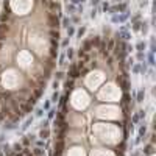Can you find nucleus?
<instances>
[{
	"instance_id": "nucleus-60",
	"label": "nucleus",
	"mask_w": 156,
	"mask_h": 156,
	"mask_svg": "<svg viewBox=\"0 0 156 156\" xmlns=\"http://www.w3.org/2000/svg\"><path fill=\"white\" fill-rule=\"evenodd\" d=\"M80 2H84V0H80Z\"/></svg>"
},
{
	"instance_id": "nucleus-12",
	"label": "nucleus",
	"mask_w": 156,
	"mask_h": 156,
	"mask_svg": "<svg viewBox=\"0 0 156 156\" xmlns=\"http://www.w3.org/2000/svg\"><path fill=\"white\" fill-rule=\"evenodd\" d=\"M81 50H83V52H86V53H89V52H91V50H94V49H92V45H91V42H89V41H84V42H83V45H81Z\"/></svg>"
},
{
	"instance_id": "nucleus-13",
	"label": "nucleus",
	"mask_w": 156,
	"mask_h": 156,
	"mask_svg": "<svg viewBox=\"0 0 156 156\" xmlns=\"http://www.w3.org/2000/svg\"><path fill=\"white\" fill-rule=\"evenodd\" d=\"M144 155H153V144H147L144 147Z\"/></svg>"
},
{
	"instance_id": "nucleus-22",
	"label": "nucleus",
	"mask_w": 156,
	"mask_h": 156,
	"mask_svg": "<svg viewBox=\"0 0 156 156\" xmlns=\"http://www.w3.org/2000/svg\"><path fill=\"white\" fill-rule=\"evenodd\" d=\"M31 122H33V117H28V119L25 120V123H24V125H22V130H27V128H28V126H30V125H31Z\"/></svg>"
},
{
	"instance_id": "nucleus-3",
	"label": "nucleus",
	"mask_w": 156,
	"mask_h": 156,
	"mask_svg": "<svg viewBox=\"0 0 156 156\" xmlns=\"http://www.w3.org/2000/svg\"><path fill=\"white\" fill-rule=\"evenodd\" d=\"M125 9H126V3H125V2H122V3L114 5V6H112V8H109L108 11H111V13L114 14V13H123Z\"/></svg>"
},
{
	"instance_id": "nucleus-41",
	"label": "nucleus",
	"mask_w": 156,
	"mask_h": 156,
	"mask_svg": "<svg viewBox=\"0 0 156 156\" xmlns=\"http://www.w3.org/2000/svg\"><path fill=\"white\" fill-rule=\"evenodd\" d=\"M64 59H66V56H64V55H61V58H59V62H58V64H59L61 67L66 64V62H64Z\"/></svg>"
},
{
	"instance_id": "nucleus-34",
	"label": "nucleus",
	"mask_w": 156,
	"mask_h": 156,
	"mask_svg": "<svg viewBox=\"0 0 156 156\" xmlns=\"http://www.w3.org/2000/svg\"><path fill=\"white\" fill-rule=\"evenodd\" d=\"M141 31H142L144 34H147V31H148V25L145 24V22H144V24L141 25Z\"/></svg>"
},
{
	"instance_id": "nucleus-43",
	"label": "nucleus",
	"mask_w": 156,
	"mask_h": 156,
	"mask_svg": "<svg viewBox=\"0 0 156 156\" xmlns=\"http://www.w3.org/2000/svg\"><path fill=\"white\" fill-rule=\"evenodd\" d=\"M44 114V109H36V117H42Z\"/></svg>"
},
{
	"instance_id": "nucleus-1",
	"label": "nucleus",
	"mask_w": 156,
	"mask_h": 156,
	"mask_svg": "<svg viewBox=\"0 0 156 156\" xmlns=\"http://www.w3.org/2000/svg\"><path fill=\"white\" fill-rule=\"evenodd\" d=\"M117 83H119V86L122 88L123 91H128L130 89V80H128V73L126 72H123L122 75H119L117 77Z\"/></svg>"
},
{
	"instance_id": "nucleus-19",
	"label": "nucleus",
	"mask_w": 156,
	"mask_h": 156,
	"mask_svg": "<svg viewBox=\"0 0 156 156\" xmlns=\"http://www.w3.org/2000/svg\"><path fill=\"white\" fill-rule=\"evenodd\" d=\"M58 102H59V108L66 106V103H67V94H66V95H62V97H61V99L58 100Z\"/></svg>"
},
{
	"instance_id": "nucleus-2",
	"label": "nucleus",
	"mask_w": 156,
	"mask_h": 156,
	"mask_svg": "<svg viewBox=\"0 0 156 156\" xmlns=\"http://www.w3.org/2000/svg\"><path fill=\"white\" fill-rule=\"evenodd\" d=\"M31 109H33V105H31V103H28L27 100L19 103V111H20V115L30 114V112H31Z\"/></svg>"
},
{
	"instance_id": "nucleus-7",
	"label": "nucleus",
	"mask_w": 156,
	"mask_h": 156,
	"mask_svg": "<svg viewBox=\"0 0 156 156\" xmlns=\"http://www.w3.org/2000/svg\"><path fill=\"white\" fill-rule=\"evenodd\" d=\"M44 94V88H39V86H36V88H33V97L34 99H41V95Z\"/></svg>"
},
{
	"instance_id": "nucleus-58",
	"label": "nucleus",
	"mask_w": 156,
	"mask_h": 156,
	"mask_svg": "<svg viewBox=\"0 0 156 156\" xmlns=\"http://www.w3.org/2000/svg\"><path fill=\"white\" fill-rule=\"evenodd\" d=\"M0 156H3V153H2V150H0Z\"/></svg>"
},
{
	"instance_id": "nucleus-63",
	"label": "nucleus",
	"mask_w": 156,
	"mask_h": 156,
	"mask_svg": "<svg viewBox=\"0 0 156 156\" xmlns=\"http://www.w3.org/2000/svg\"><path fill=\"white\" fill-rule=\"evenodd\" d=\"M70 2H72V0H70Z\"/></svg>"
},
{
	"instance_id": "nucleus-28",
	"label": "nucleus",
	"mask_w": 156,
	"mask_h": 156,
	"mask_svg": "<svg viewBox=\"0 0 156 156\" xmlns=\"http://www.w3.org/2000/svg\"><path fill=\"white\" fill-rule=\"evenodd\" d=\"M70 22H72V20L69 19V17H64V19H62V27H66V28L70 27Z\"/></svg>"
},
{
	"instance_id": "nucleus-54",
	"label": "nucleus",
	"mask_w": 156,
	"mask_h": 156,
	"mask_svg": "<svg viewBox=\"0 0 156 156\" xmlns=\"http://www.w3.org/2000/svg\"><path fill=\"white\" fill-rule=\"evenodd\" d=\"M3 120H5V115H3L2 111H0V122H3Z\"/></svg>"
},
{
	"instance_id": "nucleus-45",
	"label": "nucleus",
	"mask_w": 156,
	"mask_h": 156,
	"mask_svg": "<svg viewBox=\"0 0 156 156\" xmlns=\"http://www.w3.org/2000/svg\"><path fill=\"white\" fill-rule=\"evenodd\" d=\"M139 17H141V14H136V16H134V17L131 19V24H134V22H137V20H139Z\"/></svg>"
},
{
	"instance_id": "nucleus-35",
	"label": "nucleus",
	"mask_w": 156,
	"mask_h": 156,
	"mask_svg": "<svg viewBox=\"0 0 156 156\" xmlns=\"http://www.w3.org/2000/svg\"><path fill=\"white\" fill-rule=\"evenodd\" d=\"M5 128H6V130H16V123H13V122H8L6 125H5Z\"/></svg>"
},
{
	"instance_id": "nucleus-6",
	"label": "nucleus",
	"mask_w": 156,
	"mask_h": 156,
	"mask_svg": "<svg viewBox=\"0 0 156 156\" xmlns=\"http://www.w3.org/2000/svg\"><path fill=\"white\" fill-rule=\"evenodd\" d=\"M125 152H126V144H120V145L115 148V155L117 156H125Z\"/></svg>"
},
{
	"instance_id": "nucleus-27",
	"label": "nucleus",
	"mask_w": 156,
	"mask_h": 156,
	"mask_svg": "<svg viewBox=\"0 0 156 156\" xmlns=\"http://www.w3.org/2000/svg\"><path fill=\"white\" fill-rule=\"evenodd\" d=\"M6 31H8V25H6V24H2V22H0V33H3V34H5Z\"/></svg>"
},
{
	"instance_id": "nucleus-14",
	"label": "nucleus",
	"mask_w": 156,
	"mask_h": 156,
	"mask_svg": "<svg viewBox=\"0 0 156 156\" xmlns=\"http://www.w3.org/2000/svg\"><path fill=\"white\" fill-rule=\"evenodd\" d=\"M117 36H120V38H122V41H128V39L131 38V34H130L128 31H120V34L117 33Z\"/></svg>"
},
{
	"instance_id": "nucleus-40",
	"label": "nucleus",
	"mask_w": 156,
	"mask_h": 156,
	"mask_svg": "<svg viewBox=\"0 0 156 156\" xmlns=\"http://www.w3.org/2000/svg\"><path fill=\"white\" fill-rule=\"evenodd\" d=\"M137 115H139V119L142 120L144 117H145V111H144V109H141V111H137Z\"/></svg>"
},
{
	"instance_id": "nucleus-44",
	"label": "nucleus",
	"mask_w": 156,
	"mask_h": 156,
	"mask_svg": "<svg viewBox=\"0 0 156 156\" xmlns=\"http://www.w3.org/2000/svg\"><path fill=\"white\" fill-rule=\"evenodd\" d=\"M41 126H42V128H49V119H47V120H42Z\"/></svg>"
},
{
	"instance_id": "nucleus-26",
	"label": "nucleus",
	"mask_w": 156,
	"mask_h": 156,
	"mask_svg": "<svg viewBox=\"0 0 156 156\" xmlns=\"http://www.w3.org/2000/svg\"><path fill=\"white\" fill-rule=\"evenodd\" d=\"M11 148H13V150H14V152H16V153H19V152H22V148H24V147H22V145H20V144H14V145H13V147H11Z\"/></svg>"
},
{
	"instance_id": "nucleus-15",
	"label": "nucleus",
	"mask_w": 156,
	"mask_h": 156,
	"mask_svg": "<svg viewBox=\"0 0 156 156\" xmlns=\"http://www.w3.org/2000/svg\"><path fill=\"white\" fill-rule=\"evenodd\" d=\"M64 86H66V92L72 91V89H73V80H72V78H69L67 81H66V84H64Z\"/></svg>"
},
{
	"instance_id": "nucleus-17",
	"label": "nucleus",
	"mask_w": 156,
	"mask_h": 156,
	"mask_svg": "<svg viewBox=\"0 0 156 156\" xmlns=\"http://www.w3.org/2000/svg\"><path fill=\"white\" fill-rule=\"evenodd\" d=\"M50 36H52V39H56V41H58V39H59V31H55V28H52V30H50Z\"/></svg>"
},
{
	"instance_id": "nucleus-33",
	"label": "nucleus",
	"mask_w": 156,
	"mask_h": 156,
	"mask_svg": "<svg viewBox=\"0 0 156 156\" xmlns=\"http://www.w3.org/2000/svg\"><path fill=\"white\" fill-rule=\"evenodd\" d=\"M56 115V109H49V114H47V117L49 119H53Z\"/></svg>"
},
{
	"instance_id": "nucleus-62",
	"label": "nucleus",
	"mask_w": 156,
	"mask_h": 156,
	"mask_svg": "<svg viewBox=\"0 0 156 156\" xmlns=\"http://www.w3.org/2000/svg\"><path fill=\"white\" fill-rule=\"evenodd\" d=\"M0 148H2V145H0Z\"/></svg>"
},
{
	"instance_id": "nucleus-10",
	"label": "nucleus",
	"mask_w": 156,
	"mask_h": 156,
	"mask_svg": "<svg viewBox=\"0 0 156 156\" xmlns=\"http://www.w3.org/2000/svg\"><path fill=\"white\" fill-rule=\"evenodd\" d=\"M49 136H50V131H49V128H42V130H41V133H39V137H41L42 141L49 139Z\"/></svg>"
},
{
	"instance_id": "nucleus-51",
	"label": "nucleus",
	"mask_w": 156,
	"mask_h": 156,
	"mask_svg": "<svg viewBox=\"0 0 156 156\" xmlns=\"http://www.w3.org/2000/svg\"><path fill=\"white\" fill-rule=\"evenodd\" d=\"M103 9H105V11H108V9H109V3H106V2L103 3Z\"/></svg>"
},
{
	"instance_id": "nucleus-59",
	"label": "nucleus",
	"mask_w": 156,
	"mask_h": 156,
	"mask_svg": "<svg viewBox=\"0 0 156 156\" xmlns=\"http://www.w3.org/2000/svg\"><path fill=\"white\" fill-rule=\"evenodd\" d=\"M115 2H122V0H115Z\"/></svg>"
},
{
	"instance_id": "nucleus-16",
	"label": "nucleus",
	"mask_w": 156,
	"mask_h": 156,
	"mask_svg": "<svg viewBox=\"0 0 156 156\" xmlns=\"http://www.w3.org/2000/svg\"><path fill=\"white\" fill-rule=\"evenodd\" d=\"M56 56H58V47H53V45H52V49H50V58H52V59H55Z\"/></svg>"
},
{
	"instance_id": "nucleus-8",
	"label": "nucleus",
	"mask_w": 156,
	"mask_h": 156,
	"mask_svg": "<svg viewBox=\"0 0 156 156\" xmlns=\"http://www.w3.org/2000/svg\"><path fill=\"white\" fill-rule=\"evenodd\" d=\"M11 20V13H6V11H3L2 14H0V22L2 24H8Z\"/></svg>"
},
{
	"instance_id": "nucleus-49",
	"label": "nucleus",
	"mask_w": 156,
	"mask_h": 156,
	"mask_svg": "<svg viewBox=\"0 0 156 156\" xmlns=\"http://www.w3.org/2000/svg\"><path fill=\"white\" fill-rule=\"evenodd\" d=\"M36 145H38V147H44V145H45V144H44V141L41 139V141H38V144H36Z\"/></svg>"
},
{
	"instance_id": "nucleus-31",
	"label": "nucleus",
	"mask_w": 156,
	"mask_h": 156,
	"mask_svg": "<svg viewBox=\"0 0 156 156\" xmlns=\"http://www.w3.org/2000/svg\"><path fill=\"white\" fill-rule=\"evenodd\" d=\"M148 64L150 66H155V58H153V53H148Z\"/></svg>"
},
{
	"instance_id": "nucleus-39",
	"label": "nucleus",
	"mask_w": 156,
	"mask_h": 156,
	"mask_svg": "<svg viewBox=\"0 0 156 156\" xmlns=\"http://www.w3.org/2000/svg\"><path fill=\"white\" fill-rule=\"evenodd\" d=\"M136 58H137L139 61H144V59H145V55H144L142 52H137V56H136Z\"/></svg>"
},
{
	"instance_id": "nucleus-32",
	"label": "nucleus",
	"mask_w": 156,
	"mask_h": 156,
	"mask_svg": "<svg viewBox=\"0 0 156 156\" xmlns=\"http://www.w3.org/2000/svg\"><path fill=\"white\" fill-rule=\"evenodd\" d=\"M58 100H59V94H58V92L55 91V92H53V95H52V102H53V103H56Z\"/></svg>"
},
{
	"instance_id": "nucleus-61",
	"label": "nucleus",
	"mask_w": 156,
	"mask_h": 156,
	"mask_svg": "<svg viewBox=\"0 0 156 156\" xmlns=\"http://www.w3.org/2000/svg\"><path fill=\"white\" fill-rule=\"evenodd\" d=\"M0 69H2V64H0Z\"/></svg>"
},
{
	"instance_id": "nucleus-29",
	"label": "nucleus",
	"mask_w": 156,
	"mask_h": 156,
	"mask_svg": "<svg viewBox=\"0 0 156 156\" xmlns=\"http://www.w3.org/2000/svg\"><path fill=\"white\" fill-rule=\"evenodd\" d=\"M73 34H75V28L70 25V27H67V36L69 38H70V36H73Z\"/></svg>"
},
{
	"instance_id": "nucleus-9",
	"label": "nucleus",
	"mask_w": 156,
	"mask_h": 156,
	"mask_svg": "<svg viewBox=\"0 0 156 156\" xmlns=\"http://www.w3.org/2000/svg\"><path fill=\"white\" fill-rule=\"evenodd\" d=\"M114 47H115V41L114 39H106V50L109 52V53L114 50Z\"/></svg>"
},
{
	"instance_id": "nucleus-36",
	"label": "nucleus",
	"mask_w": 156,
	"mask_h": 156,
	"mask_svg": "<svg viewBox=\"0 0 156 156\" xmlns=\"http://www.w3.org/2000/svg\"><path fill=\"white\" fill-rule=\"evenodd\" d=\"M55 77H56V80H58V81H59V80H62V78H64V72H61V70H59V72H56V73H55Z\"/></svg>"
},
{
	"instance_id": "nucleus-23",
	"label": "nucleus",
	"mask_w": 156,
	"mask_h": 156,
	"mask_svg": "<svg viewBox=\"0 0 156 156\" xmlns=\"http://www.w3.org/2000/svg\"><path fill=\"white\" fill-rule=\"evenodd\" d=\"M133 67V73H141L142 70V66L141 64H134V66H131Z\"/></svg>"
},
{
	"instance_id": "nucleus-52",
	"label": "nucleus",
	"mask_w": 156,
	"mask_h": 156,
	"mask_svg": "<svg viewBox=\"0 0 156 156\" xmlns=\"http://www.w3.org/2000/svg\"><path fill=\"white\" fill-rule=\"evenodd\" d=\"M67 11H75V6L73 5H67Z\"/></svg>"
},
{
	"instance_id": "nucleus-24",
	"label": "nucleus",
	"mask_w": 156,
	"mask_h": 156,
	"mask_svg": "<svg viewBox=\"0 0 156 156\" xmlns=\"http://www.w3.org/2000/svg\"><path fill=\"white\" fill-rule=\"evenodd\" d=\"M34 156H42V148L41 147H36V148H33V152H31Z\"/></svg>"
},
{
	"instance_id": "nucleus-46",
	"label": "nucleus",
	"mask_w": 156,
	"mask_h": 156,
	"mask_svg": "<svg viewBox=\"0 0 156 156\" xmlns=\"http://www.w3.org/2000/svg\"><path fill=\"white\" fill-rule=\"evenodd\" d=\"M5 39H6V34H3V33H0V42H3Z\"/></svg>"
},
{
	"instance_id": "nucleus-57",
	"label": "nucleus",
	"mask_w": 156,
	"mask_h": 156,
	"mask_svg": "<svg viewBox=\"0 0 156 156\" xmlns=\"http://www.w3.org/2000/svg\"><path fill=\"white\" fill-rule=\"evenodd\" d=\"M2 47H3V44H2V42H0V50H2Z\"/></svg>"
},
{
	"instance_id": "nucleus-37",
	"label": "nucleus",
	"mask_w": 156,
	"mask_h": 156,
	"mask_svg": "<svg viewBox=\"0 0 156 156\" xmlns=\"http://www.w3.org/2000/svg\"><path fill=\"white\" fill-rule=\"evenodd\" d=\"M86 33V27H81V28H80V30L77 31V34H78V38H81L83 36V34Z\"/></svg>"
},
{
	"instance_id": "nucleus-11",
	"label": "nucleus",
	"mask_w": 156,
	"mask_h": 156,
	"mask_svg": "<svg viewBox=\"0 0 156 156\" xmlns=\"http://www.w3.org/2000/svg\"><path fill=\"white\" fill-rule=\"evenodd\" d=\"M144 99H145V92H144V91H137L136 92V102L137 103H142Z\"/></svg>"
},
{
	"instance_id": "nucleus-48",
	"label": "nucleus",
	"mask_w": 156,
	"mask_h": 156,
	"mask_svg": "<svg viewBox=\"0 0 156 156\" xmlns=\"http://www.w3.org/2000/svg\"><path fill=\"white\" fill-rule=\"evenodd\" d=\"M97 16V9L94 8V9H92V13H91V17H92V19H94V17Z\"/></svg>"
},
{
	"instance_id": "nucleus-30",
	"label": "nucleus",
	"mask_w": 156,
	"mask_h": 156,
	"mask_svg": "<svg viewBox=\"0 0 156 156\" xmlns=\"http://www.w3.org/2000/svg\"><path fill=\"white\" fill-rule=\"evenodd\" d=\"M141 25H142V22H134V24H133V30H134V31H139V30H141Z\"/></svg>"
},
{
	"instance_id": "nucleus-47",
	"label": "nucleus",
	"mask_w": 156,
	"mask_h": 156,
	"mask_svg": "<svg viewBox=\"0 0 156 156\" xmlns=\"http://www.w3.org/2000/svg\"><path fill=\"white\" fill-rule=\"evenodd\" d=\"M44 109H47V111L50 109V102H45V103H44Z\"/></svg>"
},
{
	"instance_id": "nucleus-50",
	"label": "nucleus",
	"mask_w": 156,
	"mask_h": 156,
	"mask_svg": "<svg viewBox=\"0 0 156 156\" xmlns=\"http://www.w3.org/2000/svg\"><path fill=\"white\" fill-rule=\"evenodd\" d=\"M91 3H92V6H95V5L100 3V0H91Z\"/></svg>"
},
{
	"instance_id": "nucleus-42",
	"label": "nucleus",
	"mask_w": 156,
	"mask_h": 156,
	"mask_svg": "<svg viewBox=\"0 0 156 156\" xmlns=\"http://www.w3.org/2000/svg\"><path fill=\"white\" fill-rule=\"evenodd\" d=\"M52 88H53V89L56 91L58 88H59V81H58V80H55V81H53V84H52Z\"/></svg>"
},
{
	"instance_id": "nucleus-21",
	"label": "nucleus",
	"mask_w": 156,
	"mask_h": 156,
	"mask_svg": "<svg viewBox=\"0 0 156 156\" xmlns=\"http://www.w3.org/2000/svg\"><path fill=\"white\" fill-rule=\"evenodd\" d=\"M30 142H31V141H30V137H28V136H25L24 139H22L20 145H22V147H28V145H30Z\"/></svg>"
},
{
	"instance_id": "nucleus-55",
	"label": "nucleus",
	"mask_w": 156,
	"mask_h": 156,
	"mask_svg": "<svg viewBox=\"0 0 156 156\" xmlns=\"http://www.w3.org/2000/svg\"><path fill=\"white\" fill-rule=\"evenodd\" d=\"M3 139H5V136H3V134H0V142H3Z\"/></svg>"
},
{
	"instance_id": "nucleus-18",
	"label": "nucleus",
	"mask_w": 156,
	"mask_h": 156,
	"mask_svg": "<svg viewBox=\"0 0 156 156\" xmlns=\"http://www.w3.org/2000/svg\"><path fill=\"white\" fill-rule=\"evenodd\" d=\"M139 122H141V119H139V115H137V112L133 114V115H131V123H133V125H137Z\"/></svg>"
},
{
	"instance_id": "nucleus-38",
	"label": "nucleus",
	"mask_w": 156,
	"mask_h": 156,
	"mask_svg": "<svg viewBox=\"0 0 156 156\" xmlns=\"http://www.w3.org/2000/svg\"><path fill=\"white\" fill-rule=\"evenodd\" d=\"M66 56L69 58V59H72V58H73V49H67V53H66Z\"/></svg>"
},
{
	"instance_id": "nucleus-53",
	"label": "nucleus",
	"mask_w": 156,
	"mask_h": 156,
	"mask_svg": "<svg viewBox=\"0 0 156 156\" xmlns=\"http://www.w3.org/2000/svg\"><path fill=\"white\" fill-rule=\"evenodd\" d=\"M69 45V39H64V41H62V47H67Z\"/></svg>"
},
{
	"instance_id": "nucleus-4",
	"label": "nucleus",
	"mask_w": 156,
	"mask_h": 156,
	"mask_svg": "<svg viewBox=\"0 0 156 156\" xmlns=\"http://www.w3.org/2000/svg\"><path fill=\"white\" fill-rule=\"evenodd\" d=\"M49 24H50L52 28H58V27H59V19H58L56 14H53V13L49 14Z\"/></svg>"
},
{
	"instance_id": "nucleus-20",
	"label": "nucleus",
	"mask_w": 156,
	"mask_h": 156,
	"mask_svg": "<svg viewBox=\"0 0 156 156\" xmlns=\"http://www.w3.org/2000/svg\"><path fill=\"white\" fill-rule=\"evenodd\" d=\"M145 133H147V126H145V123H142V125H141V128H139V137L145 136Z\"/></svg>"
},
{
	"instance_id": "nucleus-25",
	"label": "nucleus",
	"mask_w": 156,
	"mask_h": 156,
	"mask_svg": "<svg viewBox=\"0 0 156 156\" xmlns=\"http://www.w3.org/2000/svg\"><path fill=\"white\" fill-rule=\"evenodd\" d=\"M145 47H147V45H145V42H137V45H136V49L137 50H139V52H142V50H145Z\"/></svg>"
},
{
	"instance_id": "nucleus-5",
	"label": "nucleus",
	"mask_w": 156,
	"mask_h": 156,
	"mask_svg": "<svg viewBox=\"0 0 156 156\" xmlns=\"http://www.w3.org/2000/svg\"><path fill=\"white\" fill-rule=\"evenodd\" d=\"M80 77V72H78V69L75 64H70V67H69V78H72V80H77Z\"/></svg>"
},
{
	"instance_id": "nucleus-56",
	"label": "nucleus",
	"mask_w": 156,
	"mask_h": 156,
	"mask_svg": "<svg viewBox=\"0 0 156 156\" xmlns=\"http://www.w3.org/2000/svg\"><path fill=\"white\" fill-rule=\"evenodd\" d=\"M131 156H139V155H137V152H134V153H133Z\"/></svg>"
}]
</instances>
